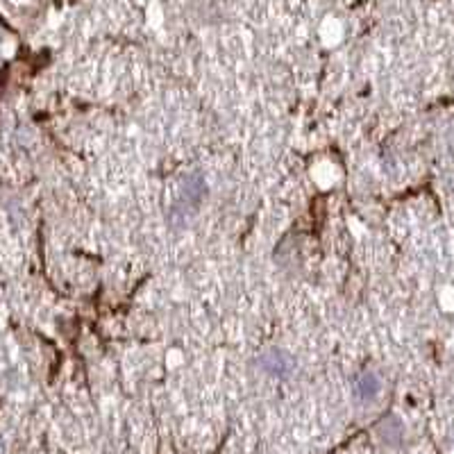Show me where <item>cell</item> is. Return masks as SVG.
Returning <instances> with one entry per match:
<instances>
[{
  "label": "cell",
  "mask_w": 454,
  "mask_h": 454,
  "mask_svg": "<svg viewBox=\"0 0 454 454\" xmlns=\"http://www.w3.org/2000/svg\"><path fill=\"white\" fill-rule=\"evenodd\" d=\"M259 363L264 366V371L270 373V375H289L291 371H293V359L282 352V350H270L266 354H262V359H259Z\"/></svg>",
  "instance_id": "1"
},
{
  "label": "cell",
  "mask_w": 454,
  "mask_h": 454,
  "mask_svg": "<svg viewBox=\"0 0 454 454\" xmlns=\"http://www.w3.org/2000/svg\"><path fill=\"white\" fill-rule=\"evenodd\" d=\"M354 393L361 402H371V400H375V395L380 393V380H377V375L371 371L361 373L354 382Z\"/></svg>",
  "instance_id": "2"
},
{
  "label": "cell",
  "mask_w": 454,
  "mask_h": 454,
  "mask_svg": "<svg viewBox=\"0 0 454 454\" xmlns=\"http://www.w3.org/2000/svg\"><path fill=\"white\" fill-rule=\"evenodd\" d=\"M377 434H380V438L388 443V446H397L404 436V427L395 416H386L380 423V427H377Z\"/></svg>",
  "instance_id": "3"
}]
</instances>
